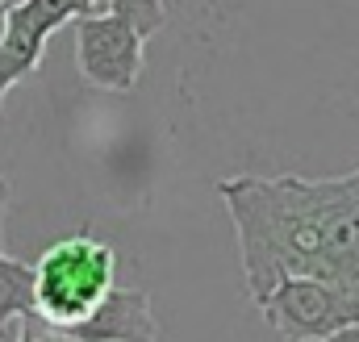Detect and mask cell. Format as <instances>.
Here are the masks:
<instances>
[{
	"instance_id": "52a82bcc",
	"label": "cell",
	"mask_w": 359,
	"mask_h": 342,
	"mask_svg": "<svg viewBox=\"0 0 359 342\" xmlns=\"http://www.w3.org/2000/svg\"><path fill=\"white\" fill-rule=\"evenodd\" d=\"M34 313V275L29 263L0 251V342H8V326Z\"/></svg>"
},
{
	"instance_id": "5b68a950",
	"label": "cell",
	"mask_w": 359,
	"mask_h": 342,
	"mask_svg": "<svg viewBox=\"0 0 359 342\" xmlns=\"http://www.w3.org/2000/svg\"><path fill=\"white\" fill-rule=\"evenodd\" d=\"M63 29L38 0H17L8 4L4 34H0V121H4V96L21 84L46 55L50 34Z\"/></svg>"
},
{
	"instance_id": "9c48e42d",
	"label": "cell",
	"mask_w": 359,
	"mask_h": 342,
	"mask_svg": "<svg viewBox=\"0 0 359 342\" xmlns=\"http://www.w3.org/2000/svg\"><path fill=\"white\" fill-rule=\"evenodd\" d=\"M8 196H13V188H8V179L0 175V230H4V213H8ZM0 251H4V238H0Z\"/></svg>"
},
{
	"instance_id": "277c9868",
	"label": "cell",
	"mask_w": 359,
	"mask_h": 342,
	"mask_svg": "<svg viewBox=\"0 0 359 342\" xmlns=\"http://www.w3.org/2000/svg\"><path fill=\"white\" fill-rule=\"evenodd\" d=\"M76 63L100 92H134L147 67V38L117 13L76 17Z\"/></svg>"
},
{
	"instance_id": "8fae6325",
	"label": "cell",
	"mask_w": 359,
	"mask_h": 342,
	"mask_svg": "<svg viewBox=\"0 0 359 342\" xmlns=\"http://www.w3.org/2000/svg\"><path fill=\"white\" fill-rule=\"evenodd\" d=\"M4 17H8V0H0V34H4Z\"/></svg>"
},
{
	"instance_id": "30bf717a",
	"label": "cell",
	"mask_w": 359,
	"mask_h": 342,
	"mask_svg": "<svg viewBox=\"0 0 359 342\" xmlns=\"http://www.w3.org/2000/svg\"><path fill=\"white\" fill-rule=\"evenodd\" d=\"M326 342H359V322H351V326H343L339 334H330Z\"/></svg>"
},
{
	"instance_id": "6da1fadb",
	"label": "cell",
	"mask_w": 359,
	"mask_h": 342,
	"mask_svg": "<svg viewBox=\"0 0 359 342\" xmlns=\"http://www.w3.org/2000/svg\"><path fill=\"white\" fill-rule=\"evenodd\" d=\"M217 196L234 221L251 301L309 275L359 301V167L343 175H230Z\"/></svg>"
},
{
	"instance_id": "8992f818",
	"label": "cell",
	"mask_w": 359,
	"mask_h": 342,
	"mask_svg": "<svg viewBox=\"0 0 359 342\" xmlns=\"http://www.w3.org/2000/svg\"><path fill=\"white\" fill-rule=\"evenodd\" d=\"M55 334L59 342H159V326L142 288H113L84 326Z\"/></svg>"
},
{
	"instance_id": "3957f363",
	"label": "cell",
	"mask_w": 359,
	"mask_h": 342,
	"mask_svg": "<svg viewBox=\"0 0 359 342\" xmlns=\"http://www.w3.org/2000/svg\"><path fill=\"white\" fill-rule=\"evenodd\" d=\"M268 326L284 342H326L343 326L359 322V301L347 296L334 284L309 280V275H288L259 301Z\"/></svg>"
},
{
	"instance_id": "ba28073f",
	"label": "cell",
	"mask_w": 359,
	"mask_h": 342,
	"mask_svg": "<svg viewBox=\"0 0 359 342\" xmlns=\"http://www.w3.org/2000/svg\"><path fill=\"white\" fill-rule=\"evenodd\" d=\"M17 342H59V334L50 326H42L38 317H21V330H17Z\"/></svg>"
},
{
	"instance_id": "7a4b0ae2",
	"label": "cell",
	"mask_w": 359,
	"mask_h": 342,
	"mask_svg": "<svg viewBox=\"0 0 359 342\" xmlns=\"http://www.w3.org/2000/svg\"><path fill=\"white\" fill-rule=\"evenodd\" d=\"M113 267L117 255L104 247L92 230L67 234L50 242L42 259L29 267L34 275V313L50 330H76L84 326L100 301L113 292Z\"/></svg>"
}]
</instances>
